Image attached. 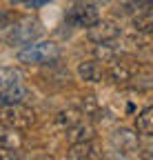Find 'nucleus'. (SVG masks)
I'll use <instances>...</instances> for the list:
<instances>
[{"instance_id": "9d476101", "label": "nucleus", "mask_w": 153, "mask_h": 160, "mask_svg": "<svg viewBox=\"0 0 153 160\" xmlns=\"http://www.w3.org/2000/svg\"><path fill=\"white\" fill-rule=\"evenodd\" d=\"M22 147V133L18 129H11L7 125H0V149L16 151Z\"/></svg>"}, {"instance_id": "20e7f679", "label": "nucleus", "mask_w": 153, "mask_h": 160, "mask_svg": "<svg viewBox=\"0 0 153 160\" xmlns=\"http://www.w3.org/2000/svg\"><path fill=\"white\" fill-rule=\"evenodd\" d=\"M122 36V27L116 20H95L91 27H87V38L93 45H107Z\"/></svg>"}, {"instance_id": "a211bd4d", "label": "nucleus", "mask_w": 153, "mask_h": 160, "mask_svg": "<svg viewBox=\"0 0 153 160\" xmlns=\"http://www.w3.org/2000/svg\"><path fill=\"white\" fill-rule=\"evenodd\" d=\"M131 87L142 89V91H151L153 89V69H142L138 73H133Z\"/></svg>"}, {"instance_id": "f257e3e1", "label": "nucleus", "mask_w": 153, "mask_h": 160, "mask_svg": "<svg viewBox=\"0 0 153 160\" xmlns=\"http://www.w3.org/2000/svg\"><path fill=\"white\" fill-rule=\"evenodd\" d=\"M60 58V47L53 40H33L31 45L18 51V60L22 65H49Z\"/></svg>"}, {"instance_id": "9b49d317", "label": "nucleus", "mask_w": 153, "mask_h": 160, "mask_svg": "<svg viewBox=\"0 0 153 160\" xmlns=\"http://www.w3.org/2000/svg\"><path fill=\"white\" fill-rule=\"evenodd\" d=\"M29 98V89L22 85V82H18L9 89H2L0 91V105H13V102H25V100Z\"/></svg>"}, {"instance_id": "4468645a", "label": "nucleus", "mask_w": 153, "mask_h": 160, "mask_svg": "<svg viewBox=\"0 0 153 160\" xmlns=\"http://www.w3.org/2000/svg\"><path fill=\"white\" fill-rule=\"evenodd\" d=\"M80 111H82L84 116H89L91 120H100V118H102V105L98 102V98H95V96H91V93L82 96Z\"/></svg>"}, {"instance_id": "f03ea898", "label": "nucleus", "mask_w": 153, "mask_h": 160, "mask_svg": "<svg viewBox=\"0 0 153 160\" xmlns=\"http://www.w3.org/2000/svg\"><path fill=\"white\" fill-rule=\"evenodd\" d=\"M0 125H7L18 131H27L36 125V111L25 102H13L0 107Z\"/></svg>"}, {"instance_id": "0eeeda50", "label": "nucleus", "mask_w": 153, "mask_h": 160, "mask_svg": "<svg viewBox=\"0 0 153 160\" xmlns=\"http://www.w3.org/2000/svg\"><path fill=\"white\" fill-rule=\"evenodd\" d=\"M104 76L111 80L116 87H129L131 80H133V69L124 62H118V60H113L109 62V69L104 71Z\"/></svg>"}, {"instance_id": "1a4fd4ad", "label": "nucleus", "mask_w": 153, "mask_h": 160, "mask_svg": "<svg viewBox=\"0 0 153 160\" xmlns=\"http://www.w3.org/2000/svg\"><path fill=\"white\" fill-rule=\"evenodd\" d=\"M82 120V111L75 109V107H67V109H60L55 113V127L60 131H69L71 127H75Z\"/></svg>"}, {"instance_id": "dca6fc26", "label": "nucleus", "mask_w": 153, "mask_h": 160, "mask_svg": "<svg viewBox=\"0 0 153 160\" xmlns=\"http://www.w3.org/2000/svg\"><path fill=\"white\" fill-rule=\"evenodd\" d=\"M136 131L142 136H153V107H146L136 118Z\"/></svg>"}, {"instance_id": "423d86ee", "label": "nucleus", "mask_w": 153, "mask_h": 160, "mask_svg": "<svg viewBox=\"0 0 153 160\" xmlns=\"http://www.w3.org/2000/svg\"><path fill=\"white\" fill-rule=\"evenodd\" d=\"M69 22H73L75 27H91L95 20H100V13L95 9V5L91 2H82V5H75L69 11Z\"/></svg>"}, {"instance_id": "4be33fe9", "label": "nucleus", "mask_w": 153, "mask_h": 160, "mask_svg": "<svg viewBox=\"0 0 153 160\" xmlns=\"http://www.w3.org/2000/svg\"><path fill=\"white\" fill-rule=\"evenodd\" d=\"M149 158H153V151H151V153H149Z\"/></svg>"}, {"instance_id": "f8f14e48", "label": "nucleus", "mask_w": 153, "mask_h": 160, "mask_svg": "<svg viewBox=\"0 0 153 160\" xmlns=\"http://www.w3.org/2000/svg\"><path fill=\"white\" fill-rule=\"evenodd\" d=\"M131 27L136 33L153 36V11H140L131 18Z\"/></svg>"}, {"instance_id": "39448f33", "label": "nucleus", "mask_w": 153, "mask_h": 160, "mask_svg": "<svg viewBox=\"0 0 153 160\" xmlns=\"http://www.w3.org/2000/svg\"><path fill=\"white\" fill-rule=\"evenodd\" d=\"M111 147L116 149L118 153L122 156H129V153H136L140 149V140H138V133L131 131L127 127L122 129H116L111 133Z\"/></svg>"}, {"instance_id": "aec40b11", "label": "nucleus", "mask_w": 153, "mask_h": 160, "mask_svg": "<svg viewBox=\"0 0 153 160\" xmlns=\"http://www.w3.org/2000/svg\"><path fill=\"white\" fill-rule=\"evenodd\" d=\"M13 2H16V5H25V7H29V9H40V7L53 2V0H13Z\"/></svg>"}, {"instance_id": "ddd939ff", "label": "nucleus", "mask_w": 153, "mask_h": 160, "mask_svg": "<svg viewBox=\"0 0 153 160\" xmlns=\"http://www.w3.org/2000/svg\"><path fill=\"white\" fill-rule=\"evenodd\" d=\"M98 149H95V145L91 142V140H84V142H73L67 151V156L71 160H82V158H98V153H95Z\"/></svg>"}, {"instance_id": "2eb2a0df", "label": "nucleus", "mask_w": 153, "mask_h": 160, "mask_svg": "<svg viewBox=\"0 0 153 160\" xmlns=\"http://www.w3.org/2000/svg\"><path fill=\"white\" fill-rule=\"evenodd\" d=\"M67 136H69V142L73 145V142H84V140H93V136H95V131H93V127L91 125H82V122H78L75 127H71L69 131H67Z\"/></svg>"}, {"instance_id": "6e6552de", "label": "nucleus", "mask_w": 153, "mask_h": 160, "mask_svg": "<svg viewBox=\"0 0 153 160\" xmlns=\"http://www.w3.org/2000/svg\"><path fill=\"white\" fill-rule=\"evenodd\" d=\"M78 78L84 80V82H91V85H100L104 80V69L98 60H84V62L78 65Z\"/></svg>"}, {"instance_id": "412c9836", "label": "nucleus", "mask_w": 153, "mask_h": 160, "mask_svg": "<svg viewBox=\"0 0 153 160\" xmlns=\"http://www.w3.org/2000/svg\"><path fill=\"white\" fill-rule=\"evenodd\" d=\"M11 22H13V13L11 11H0V29L11 27Z\"/></svg>"}, {"instance_id": "6ab92c4d", "label": "nucleus", "mask_w": 153, "mask_h": 160, "mask_svg": "<svg viewBox=\"0 0 153 160\" xmlns=\"http://www.w3.org/2000/svg\"><path fill=\"white\" fill-rule=\"evenodd\" d=\"M93 53H95V60H98V62H113V60H116V49H113L109 42L107 45H95Z\"/></svg>"}, {"instance_id": "f3484780", "label": "nucleus", "mask_w": 153, "mask_h": 160, "mask_svg": "<svg viewBox=\"0 0 153 160\" xmlns=\"http://www.w3.org/2000/svg\"><path fill=\"white\" fill-rule=\"evenodd\" d=\"M18 82H22V73L16 67H0V91L9 89Z\"/></svg>"}, {"instance_id": "7ed1b4c3", "label": "nucleus", "mask_w": 153, "mask_h": 160, "mask_svg": "<svg viewBox=\"0 0 153 160\" xmlns=\"http://www.w3.org/2000/svg\"><path fill=\"white\" fill-rule=\"evenodd\" d=\"M42 36V25L38 22V20H31V18H25L20 20L18 25L11 27V31L7 33L5 42L9 47H27L31 45L33 40H38Z\"/></svg>"}]
</instances>
